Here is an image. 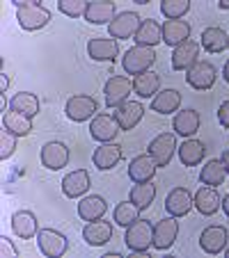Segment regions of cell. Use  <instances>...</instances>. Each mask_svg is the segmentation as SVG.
I'll use <instances>...</instances> for the list:
<instances>
[{"label": "cell", "instance_id": "4fadbf2b", "mask_svg": "<svg viewBox=\"0 0 229 258\" xmlns=\"http://www.w3.org/2000/svg\"><path fill=\"white\" fill-rule=\"evenodd\" d=\"M193 206H195V199H193V195H190L188 190H184V187H174L165 199V210L172 217H184V215H188Z\"/></svg>", "mask_w": 229, "mask_h": 258}, {"label": "cell", "instance_id": "c3c4849f", "mask_svg": "<svg viewBox=\"0 0 229 258\" xmlns=\"http://www.w3.org/2000/svg\"><path fill=\"white\" fill-rule=\"evenodd\" d=\"M227 48H229V46H227Z\"/></svg>", "mask_w": 229, "mask_h": 258}, {"label": "cell", "instance_id": "603a6c76", "mask_svg": "<svg viewBox=\"0 0 229 258\" xmlns=\"http://www.w3.org/2000/svg\"><path fill=\"white\" fill-rule=\"evenodd\" d=\"M222 206V199H220L218 190L215 187H200L195 195V208L200 210L202 215H206V217H211V215L218 213V208Z\"/></svg>", "mask_w": 229, "mask_h": 258}, {"label": "cell", "instance_id": "44dd1931", "mask_svg": "<svg viewBox=\"0 0 229 258\" xmlns=\"http://www.w3.org/2000/svg\"><path fill=\"white\" fill-rule=\"evenodd\" d=\"M83 238L89 247H101V244H106L112 238V224L110 222H103V219L101 222L94 219V222H89L83 229Z\"/></svg>", "mask_w": 229, "mask_h": 258}, {"label": "cell", "instance_id": "4316f807", "mask_svg": "<svg viewBox=\"0 0 229 258\" xmlns=\"http://www.w3.org/2000/svg\"><path fill=\"white\" fill-rule=\"evenodd\" d=\"M179 151V160L184 162L186 167H197L202 160H204V144H202L200 140H193V137H188V140L184 142V144L176 149Z\"/></svg>", "mask_w": 229, "mask_h": 258}, {"label": "cell", "instance_id": "7c38bea8", "mask_svg": "<svg viewBox=\"0 0 229 258\" xmlns=\"http://www.w3.org/2000/svg\"><path fill=\"white\" fill-rule=\"evenodd\" d=\"M119 131H122V128H119L117 119L110 117V114H99V117H94L92 123H89V133H92V137L97 142H112L117 137Z\"/></svg>", "mask_w": 229, "mask_h": 258}, {"label": "cell", "instance_id": "8d00e7d4", "mask_svg": "<svg viewBox=\"0 0 229 258\" xmlns=\"http://www.w3.org/2000/svg\"><path fill=\"white\" fill-rule=\"evenodd\" d=\"M138 213H140V208H138L131 199L119 201L117 208H115V222H117L119 226H131L133 222L138 219Z\"/></svg>", "mask_w": 229, "mask_h": 258}, {"label": "cell", "instance_id": "74e56055", "mask_svg": "<svg viewBox=\"0 0 229 258\" xmlns=\"http://www.w3.org/2000/svg\"><path fill=\"white\" fill-rule=\"evenodd\" d=\"M188 10H190V0H163L161 3L163 16H167L170 21H179Z\"/></svg>", "mask_w": 229, "mask_h": 258}, {"label": "cell", "instance_id": "7402d4cb", "mask_svg": "<svg viewBox=\"0 0 229 258\" xmlns=\"http://www.w3.org/2000/svg\"><path fill=\"white\" fill-rule=\"evenodd\" d=\"M92 160L101 171L112 169V167H117V162L122 160V146L119 144H101L97 151H94Z\"/></svg>", "mask_w": 229, "mask_h": 258}, {"label": "cell", "instance_id": "9a60e30c", "mask_svg": "<svg viewBox=\"0 0 229 258\" xmlns=\"http://www.w3.org/2000/svg\"><path fill=\"white\" fill-rule=\"evenodd\" d=\"M115 19V3L112 0H89L85 10V21L92 25L110 23Z\"/></svg>", "mask_w": 229, "mask_h": 258}, {"label": "cell", "instance_id": "bcb514c9", "mask_svg": "<svg viewBox=\"0 0 229 258\" xmlns=\"http://www.w3.org/2000/svg\"><path fill=\"white\" fill-rule=\"evenodd\" d=\"M222 73H224V80H227V83H229V62L224 64V71H222Z\"/></svg>", "mask_w": 229, "mask_h": 258}, {"label": "cell", "instance_id": "5b68a950", "mask_svg": "<svg viewBox=\"0 0 229 258\" xmlns=\"http://www.w3.org/2000/svg\"><path fill=\"white\" fill-rule=\"evenodd\" d=\"M142 25V19L135 12H119L115 14V19L108 23V32H110L112 39H128V37H135L138 28Z\"/></svg>", "mask_w": 229, "mask_h": 258}, {"label": "cell", "instance_id": "8fae6325", "mask_svg": "<svg viewBox=\"0 0 229 258\" xmlns=\"http://www.w3.org/2000/svg\"><path fill=\"white\" fill-rule=\"evenodd\" d=\"M69 162V149L62 142H49L41 146V165L51 171H58L67 167Z\"/></svg>", "mask_w": 229, "mask_h": 258}, {"label": "cell", "instance_id": "8992f818", "mask_svg": "<svg viewBox=\"0 0 229 258\" xmlns=\"http://www.w3.org/2000/svg\"><path fill=\"white\" fill-rule=\"evenodd\" d=\"M133 89V83L124 76H112L110 80L103 87V94H106V105L108 107H119L128 101V94Z\"/></svg>", "mask_w": 229, "mask_h": 258}, {"label": "cell", "instance_id": "30bf717a", "mask_svg": "<svg viewBox=\"0 0 229 258\" xmlns=\"http://www.w3.org/2000/svg\"><path fill=\"white\" fill-rule=\"evenodd\" d=\"M176 233H179V222H176V217H165V219H161V222H156V226H154V247H156L158 251L170 249L176 240Z\"/></svg>", "mask_w": 229, "mask_h": 258}, {"label": "cell", "instance_id": "f6af8a7d", "mask_svg": "<svg viewBox=\"0 0 229 258\" xmlns=\"http://www.w3.org/2000/svg\"><path fill=\"white\" fill-rule=\"evenodd\" d=\"M218 5H220V10H229V0H220Z\"/></svg>", "mask_w": 229, "mask_h": 258}, {"label": "cell", "instance_id": "83f0119b", "mask_svg": "<svg viewBox=\"0 0 229 258\" xmlns=\"http://www.w3.org/2000/svg\"><path fill=\"white\" fill-rule=\"evenodd\" d=\"M135 41H138V46H149V48H154L158 41H163V28L156 21L145 19L135 32Z\"/></svg>", "mask_w": 229, "mask_h": 258}, {"label": "cell", "instance_id": "e0dca14e", "mask_svg": "<svg viewBox=\"0 0 229 258\" xmlns=\"http://www.w3.org/2000/svg\"><path fill=\"white\" fill-rule=\"evenodd\" d=\"M89 190V174L85 169H76L71 174L64 176L62 180V192L69 199H78Z\"/></svg>", "mask_w": 229, "mask_h": 258}, {"label": "cell", "instance_id": "3957f363", "mask_svg": "<svg viewBox=\"0 0 229 258\" xmlns=\"http://www.w3.org/2000/svg\"><path fill=\"white\" fill-rule=\"evenodd\" d=\"M154 59H156L154 48H149V46H133V48H128L126 53H124L122 67L128 76H140V73L149 71Z\"/></svg>", "mask_w": 229, "mask_h": 258}, {"label": "cell", "instance_id": "f546056e", "mask_svg": "<svg viewBox=\"0 0 229 258\" xmlns=\"http://www.w3.org/2000/svg\"><path fill=\"white\" fill-rule=\"evenodd\" d=\"M200 128V112L195 110H181L174 117V133L181 137H193Z\"/></svg>", "mask_w": 229, "mask_h": 258}, {"label": "cell", "instance_id": "836d02e7", "mask_svg": "<svg viewBox=\"0 0 229 258\" xmlns=\"http://www.w3.org/2000/svg\"><path fill=\"white\" fill-rule=\"evenodd\" d=\"M158 85H161V78H158L154 71L140 73V76H135V80H133V89H135V94L140 98H151L158 92Z\"/></svg>", "mask_w": 229, "mask_h": 258}, {"label": "cell", "instance_id": "277c9868", "mask_svg": "<svg viewBox=\"0 0 229 258\" xmlns=\"http://www.w3.org/2000/svg\"><path fill=\"white\" fill-rule=\"evenodd\" d=\"M97 110H99V103L94 101L92 96H87V94H76V96H71L67 101V105H64V114L76 123H83V121H87V119H92Z\"/></svg>", "mask_w": 229, "mask_h": 258}, {"label": "cell", "instance_id": "7bdbcfd3", "mask_svg": "<svg viewBox=\"0 0 229 258\" xmlns=\"http://www.w3.org/2000/svg\"><path fill=\"white\" fill-rule=\"evenodd\" d=\"M220 160H222L224 169H227V171H229V149H227V151H222V158H220Z\"/></svg>", "mask_w": 229, "mask_h": 258}, {"label": "cell", "instance_id": "ab89813d", "mask_svg": "<svg viewBox=\"0 0 229 258\" xmlns=\"http://www.w3.org/2000/svg\"><path fill=\"white\" fill-rule=\"evenodd\" d=\"M14 149H16V135H12L10 131H3L0 133V158L7 160L14 153Z\"/></svg>", "mask_w": 229, "mask_h": 258}, {"label": "cell", "instance_id": "2e32d148", "mask_svg": "<svg viewBox=\"0 0 229 258\" xmlns=\"http://www.w3.org/2000/svg\"><path fill=\"white\" fill-rule=\"evenodd\" d=\"M200 247L206 253H211V256L220 253L227 247V229L224 226H209V229H204L200 235Z\"/></svg>", "mask_w": 229, "mask_h": 258}, {"label": "cell", "instance_id": "d6a6232c", "mask_svg": "<svg viewBox=\"0 0 229 258\" xmlns=\"http://www.w3.org/2000/svg\"><path fill=\"white\" fill-rule=\"evenodd\" d=\"M10 107L14 110V112H21V114H25V117L32 119L34 114L39 112V98L34 96V94H30V92H21L10 101Z\"/></svg>", "mask_w": 229, "mask_h": 258}, {"label": "cell", "instance_id": "7dc6e473", "mask_svg": "<svg viewBox=\"0 0 229 258\" xmlns=\"http://www.w3.org/2000/svg\"><path fill=\"white\" fill-rule=\"evenodd\" d=\"M224 256H227V258H229V247H227V249H224Z\"/></svg>", "mask_w": 229, "mask_h": 258}, {"label": "cell", "instance_id": "f35d334b", "mask_svg": "<svg viewBox=\"0 0 229 258\" xmlns=\"http://www.w3.org/2000/svg\"><path fill=\"white\" fill-rule=\"evenodd\" d=\"M58 10L62 12V14L71 16V19H78V16H85L87 3H83V0H60Z\"/></svg>", "mask_w": 229, "mask_h": 258}, {"label": "cell", "instance_id": "9c48e42d", "mask_svg": "<svg viewBox=\"0 0 229 258\" xmlns=\"http://www.w3.org/2000/svg\"><path fill=\"white\" fill-rule=\"evenodd\" d=\"M197 57H200V44L193 39L184 41L174 48V55H172V69L174 71H188L197 64Z\"/></svg>", "mask_w": 229, "mask_h": 258}, {"label": "cell", "instance_id": "d4e9b609", "mask_svg": "<svg viewBox=\"0 0 229 258\" xmlns=\"http://www.w3.org/2000/svg\"><path fill=\"white\" fill-rule=\"evenodd\" d=\"M12 231H14L19 238L30 240L32 235L39 233V231H37V217H34L30 210H19V213H14V217H12Z\"/></svg>", "mask_w": 229, "mask_h": 258}, {"label": "cell", "instance_id": "e575fe53", "mask_svg": "<svg viewBox=\"0 0 229 258\" xmlns=\"http://www.w3.org/2000/svg\"><path fill=\"white\" fill-rule=\"evenodd\" d=\"M224 174H227V169H224L222 160H209L204 167H202L200 180L204 183V185L215 187V185H220V183L224 180Z\"/></svg>", "mask_w": 229, "mask_h": 258}, {"label": "cell", "instance_id": "7a4b0ae2", "mask_svg": "<svg viewBox=\"0 0 229 258\" xmlns=\"http://www.w3.org/2000/svg\"><path fill=\"white\" fill-rule=\"evenodd\" d=\"M124 240H126V247L133 253L147 256L149 247H154V224H151V219H135L128 226Z\"/></svg>", "mask_w": 229, "mask_h": 258}, {"label": "cell", "instance_id": "b9f144b4", "mask_svg": "<svg viewBox=\"0 0 229 258\" xmlns=\"http://www.w3.org/2000/svg\"><path fill=\"white\" fill-rule=\"evenodd\" d=\"M0 244H3V256H12V258L16 256V249L12 247V242H10V240H7V238H5V235L0 238Z\"/></svg>", "mask_w": 229, "mask_h": 258}, {"label": "cell", "instance_id": "d6986e66", "mask_svg": "<svg viewBox=\"0 0 229 258\" xmlns=\"http://www.w3.org/2000/svg\"><path fill=\"white\" fill-rule=\"evenodd\" d=\"M156 169H158V165L151 156H138L128 165V176H131L133 183H147V180L154 178Z\"/></svg>", "mask_w": 229, "mask_h": 258}, {"label": "cell", "instance_id": "5bb4252c", "mask_svg": "<svg viewBox=\"0 0 229 258\" xmlns=\"http://www.w3.org/2000/svg\"><path fill=\"white\" fill-rule=\"evenodd\" d=\"M186 80L195 89H211L215 83V67L211 62H197L193 69H188Z\"/></svg>", "mask_w": 229, "mask_h": 258}, {"label": "cell", "instance_id": "f1b7e54d", "mask_svg": "<svg viewBox=\"0 0 229 258\" xmlns=\"http://www.w3.org/2000/svg\"><path fill=\"white\" fill-rule=\"evenodd\" d=\"M179 105H181V94L176 89H163L151 101V110L158 114H172V112H176Z\"/></svg>", "mask_w": 229, "mask_h": 258}, {"label": "cell", "instance_id": "6da1fadb", "mask_svg": "<svg viewBox=\"0 0 229 258\" xmlns=\"http://www.w3.org/2000/svg\"><path fill=\"white\" fill-rule=\"evenodd\" d=\"M16 5V21L23 30L32 32V30H41L51 21V12L41 5L39 0H14Z\"/></svg>", "mask_w": 229, "mask_h": 258}, {"label": "cell", "instance_id": "4dcf8cb0", "mask_svg": "<svg viewBox=\"0 0 229 258\" xmlns=\"http://www.w3.org/2000/svg\"><path fill=\"white\" fill-rule=\"evenodd\" d=\"M202 46H204L209 53L218 55L229 46V34L224 32L222 28H206L204 32H202Z\"/></svg>", "mask_w": 229, "mask_h": 258}, {"label": "cell", "instance_id": "60d3db41", "mask_svg": "<svg viewBox=\"0 0 229 258\" xmlns=\"http://www.w3.org/2000/svg\"><path fill=\"white\" fill-rule=\"evenodd\" d=\"M218 121L222 123L224 128H229V101H224L218 110Z\"/></svg>", "mask_w": 229, "mask_h": 258}, {"label": "cell", "instance_id": "52a82bcc", "mask_svg": "<svg viewBox=\"0 0 229 258\" xmlns=\"http://www.w3.org/2000/svg\"><path fill=\"white\" fill-rule=\"evenodd\" d=\"M37 244H39V251L44 253V256H49V258L62 256V253L67 251V247H69L67 238H64L60 231H55V229H41L39 233H37Z\"/></svg>", "mask_w": 229, "mask_h": 258}, {"label": "cell", "instance_id": "ffe728a7", "mask_svg": "<svg viewBox=\"0 0 229 258\" xmlns=\"http://www.w3.org/2000/svg\"><path fill=\"white\" fill-rule=\"evenodd\" d=\"M145 114V107L140 105L138 101H126L124 105L117 107V112H115V119H117L119 128L122 131H131V128L138 126V121L142 119Z\"/></svg>", "mask_w": 229, "mask_h": 258}, {"label": "cell", "instance_id": "d590c367", "mask_svg": "<svg viewBox=\"0 0 229 258\" xmlns=\"http://www.w3.org/2000/svg\"><path fill=\"white\" fill-rule=\"evenodd\" d=\"M154 197H156V185H154L151 180H147V183H135V185L131 187V201L140 210L149 208Z\"/></svg>", "mask_w": 229, "mask_h": 258}, {"label": "cell", "instance_id": "ac0fdd59", "mask_svg": "<svg viewBox=\"0 0 229 258\" xmlns=\"http://www.w3.org/2000/svg\"><path fill=\"white\" fill-rule=\"evenodd\" d=\"M87 53L97 62H115L119 53V46L115 39H101V37H97V39H89Z\"/></svg>", "mask_w": 229, "mask_h": 258}, {"label": "cell", "instance_id": "ee69618b", "mask_svg": "<svg viewBox=\"0 0 229 258\" xmlns=\"http://www.w3.org/2000/svg\"><path fill=\"white\" fill-rule=\"evenodd\" d=\"M222 210H224V215H227V217H229V195L222 199Z\"/></svg>", "mask_w": 229, "mask_h": 258}, {"label": "cell", "instance_id": "484cf974", "mask_svg": "<svg viewBox=\"0 0 229 258\" xmlns=\"http://www.w3.org/2000/svg\"><path fill=\"white\" fill-rule=\"evenodd\" d=\"M108 206H106V199L99 195H92V197H85L83 201L78 204V215L83 222H94V219H103L106 215Z\"/></svg>", "mask_w": 229, "mask_h": 258}, {"label": "cell", "instance_id": "ba28073f", "mask_svg": "<svg viewBox=\"0 0 229 258\" xmlns=\"http://www.w3.org/2000/svg\"><path fill=\"white\" fill-rule=\"evenodd\" d=\"M174 149H179L174 133H161V135L149 144V156L156 160L158 167H167L172 156H174Z\"/></svg>", "mask_w": 229, "mask_h": 258}, {"label": "cell", "instance_id": "cb8c5ba5", "mask_svg": "<svg viewBox=\"0 0 229 258\" xmlns=\"http://www.w3.org/2000/svg\"><path fill=\"white\" fill-rule=\"evenodd\" d=\"M190 39V25L186 21H165L163 25V41L172 48Z\"/></svg>", "mask_w": 229, "mask_h": 258}, {"label": "cell", "instance_id": "1f68e13d", "mask_svg": "<svg viewBox=\"0 0 229 258\" xmlns=\"http://www.w3.org/2000/svg\"><path fill=\"white\" fill-rule=\"evenodd\" d=\"M3 126H5V131H10L12 135L16 137H25L32 133V121H30V117H25V114L21 112H5L3 114Z\"/></svg>", "mask_w": 229, "mask_h": 258}]
</instances>
